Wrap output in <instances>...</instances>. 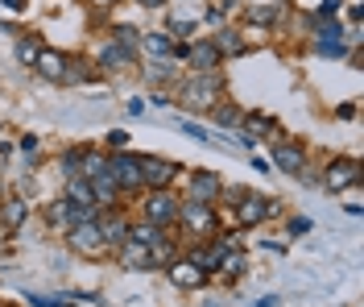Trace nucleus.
<instances>
[{
  "label": "nucleus",
  "mask_w": 364,
  "mask_h": 307,
  "mask_svg": "<svg viewBox=\"0 0 364 307\" xmlns=\"http://www.w3.org/2000/svg\"><path fill=\"white\" fill-rule=\"evenodd\" d=\"M220 92H224V79L215 71H199L191 83H182V104L195 108V113H203V108H211L220 100Z\"/></svg>",
  "instance_id": "f257e3e1"
},
{
  "label": "nucleus",
  "mask_w": 364,
  "mask_h": 307,
  "mask_svg": "<svg viewBox=\"0 0 364 307\" xmlns=\"http://www.w3.org/2000/svg\"><path fill=\"white\" fill-rule=\"evenodd\" d=\"M174 224H182L191 236H211L215 233V212L203 199H178V220Z\"/></svg>",
  "instance_id": "f03ea898"
},
{
  "label": "nucleus",
  "mask_w": 364,
  "mask_h": 307,
  "mask_svg": "<svg viewBox=\"0 0 364 307\" xmlns=\"http://www.w3.org/2000/svg\"><path fill=\"white\" fill-rule=\"evenodd\" d=\"M232 208H236V224H240V229H257L261 220L273 216V199L269 195H257V191H245Z\"/></svg>",
  "instance_id": "7ed1b4c3"
},
{
  "label": "nucleus",
  "mask_w": 364,
  "mask_h": 307,
  "mask_svg": "<svg viewBox=\"0 0 364 307\" xmlns=\"http://www.w3.org/2000/svg\"><path fill=\"white\" fill-rule=\"evenodd\" d=\"M67 241H70V249H75L79 258H104V254H108V245H104V236H100V229H95V220L67 229Z\"/></svg>",
  "instance_id": "20e7f679"
},
{
  "label": "nucleus",
  "mask_w": 364,
  "mask_h": 307,
  "mask_svg": "<svg viewBox=\"0 0 364 307\" xmlns=\"http://www.w3.org/2000/svg\"><path fill=\"white\" fill-rule=\"evenodd\" d=\"M145 220H149L154 229H170V224L178 220V199H174L166 187H158L149 199H145Z\"/></svg>",
  "instance_id": "39448f33"
},
{
  "label": "nucleus",
  "mask_w": 364,
  "mask_h": 307,
  "mask_svg": "<svg viewBox=\"0 0 364 307\" xmlns=\"http://www.w3.org/2000/svg\"><path fill=\"white\" fill-rule=\"evenodd\" d=\"M174 175H178V162H170V158H154V154L141 158V187H170Z\"/></svg>",
  "instance_id": "423d86ee"
},
{
  "label": "nucleus",
  "mask_w": 364,
  "mask_h": 307,
  "mask_svg": "<svg viewBox=\"0 0 364 307\" xmlns=\"http://www.w3.org/2000/svg\"><path fill=\"white\" fill-rule=\"evenodd\" d=\"M356 183H360L356 158H331L327 170H323V187L327 191H343V187H356Z\"/></svg>",
  "instance_id": "0eeeda50"
},
{
  "label": "nucleus",
  "mask_w": 364,
  "mask_h": 307,
  "mask_svg": "<svg viewBox=\"0 0 364 307\" xmlns=\"http://www.w3.org/2000/svg\"><path fill=\"white\" fill-rule=\"evenodd\" d=\"M95 229H100V236H104L108 249H120L124 236H129V220H124V212H116V204H112V208L95 212Z\"/></svg>",
  "instance_id": "6e6552de"
},
{
  "label": "nucleus",
  "mask_w": 364,
  "mask_h": 307,
  "mask_svg": "<svg viewBox=\"0 0 364 307\" xmlns=\"http://www.w3.org/2000/svg\"><path fill=\"white\" fill-rule=\"evenodd\" d=\"M273 166L282 170V175H290V179H302L306 175V150L294 142H277L273 145Z\"/></svg>",
  "instance_id": "1a4fd4ad"
},
{
  "label": "nucleus",
  "mask_w": 364,
  "mask_h": 307,
  "mask_svg": "<svg viewBox=\"0 0 364 307\" xmlns=\"http://www.w3.org/2000/svg\"><path fill=\"white\" fill-rule=\"evenodd\" d=\"M166 270H170V283H174V286H182V291H195V286H203L207 279H211V274H207V270H203V266H199L195 258L170 261Z\"/></svg>",
  "instance_id": "9d476101"
},
{
  "label": "nucleus",
  "mask_w": 364,
  "mask_h": 307,
  "mask_svg": "<svg viewBox=\"0 0 364 307\" xmlns=\"http://www.w3.org/2000/svg\"><path fill=\"white\" fill-rule=\"evenodd\" d=\"M108 166H112V179L120 191L141 187V158L136 154H116V158H108Z\"/></svg>",
  "instance_id": "9b49d317"
},
{
  "label": "nucleus",
  "mask_w": 364,
  "mask_h": 307,
  "mask_svg": "<svg viewBox=\"0 0 364 307\" xmlns=\"http://www.w3.org/2000/svg\"><path fill=\"white\" fill-rule=\"evenodd\" d=\"M191 199H203V204H215L220 195H224V179L215 175V170H195V179H191Z\"/></svg>",
  "instance_id": "f8f14e48"
},
{
  "label": "nucleus",
  "mask_w": 364,
  "mask_h": 307,
  "mask_svg": "<svg viewBox=\"0 0 364 307\" xmlns=\"http://www.w3.org/2000/svg\"><path fill=\"white\" fill-rule=\"evenodd\" d=\"M25 220H29V204H25L21 195H9V199L0 204V229H4V233H21Z\"/></svg>",
  "instance_id": "ddd939ff"
},
{
  "label": "nucleus",
  "mask_w": 364,
  "mask_h": 307,
  "mask_svg": "<svg viewBox=\"0 0 364 307\" xmlns=\"http://www.w3.org/2000/svg\"><path fill=\"white\" fill-rule=\"evenodd\" d=\"M120 266H124V270H154L149 245H145V241H133V236H124V245H120Z\"/></svg>",
  "instance_id": "4468645a"
},
{
  "label": "nucleus",
  "mask_w": 364,
  "mask_h": 307,
  "mask_svg": "<svg viewBox=\"0 0 364 307\" xmlns=\"http://www.w3.org/2000/svg\"><path fill=\"white\" fill-rule=\"evenodd\" d=\"M33 67H38V75H42V79H50V83H63V67H67V54H63V50L42 46V50H38V58H33Z\"/></svg>",
  "instance_id": "2eb2a0df"
},
{
  "label": "nucleus",
  "mask_w": 364,
  "mask_h": 307,
  "mask_svg": "<svg viewBox=\"0 0 364 307\" xmlns=\"http://www.w3.org/2000/svg\"><path fill=\"white\" fill-rule=\"evenodd\" d=\"M133 50L120 46V42H104V50H100V58H95V67H108V71H124V67H133Z\"/></svg>",
  "instance_id": "dca6fc26"
},
{
  "label": "nucleus",
  "mask_w": 364,
  "mask_h": 307,
  "mask_svg": "<svg viewBox=\"0 0 364 307\" xmlns=\"http://www.w3.org/2000/svg\"><path fill=\"white\" fill-rule=\"evenodd\" d=\"M186 58H191L195 71H215L220 67V50L211 46V42H191L186 46Z\"/></svg>",
  "instance_id": "f3484780"
},
{
  "label": "nucleus",
  "mask_w": 364,
  "mask_h": 307,
  "mask_svg": "<svg viewBox=\"0 0 364 307\" xmlns=\"http://www.w3.org/2000/svg\"><path fill=\"white\" fill-rule=\"evenodd\" d=\"M63 199L75 204V208H100V204H95V195H91V183L83 179V175L67 179V195H63Z\"/></svg>",
  "instance_id": "a211bd4d"
},
{
  "label": "nucleus",
  "mask_w": 364,
  "mask_h": 307,
  "mask_svg": "<svg viewBox=\"0 0 364 307\" xmlns=\"http://www.w3.org/2000/svg\"><path fill=\"white\" fill-rule=\"evenodd\" d=\"M100 75V67L91 63V58H67V67H63V83H87V79H95Z\"/></svg>",
  "instance_id": "6ab92c4d"
},
{
  "label": "nucleus",
  "mask_w": 364,
  "mask_h": 307,
  "mask_svg": "<svg viewBox=\"0 0 364 307\" xmlns=\"http://www.w3.org/2000/svg\"><path fill=\"white\" fill-rule=\"evenodd\" d=\"M240 125H245V137H249V142H261V137H269L273 117H265V113H249V117H240Z\"/></svg>",
  "instance_id": "aec40b11"
},
{
  "label": "nucleus",
  "mask_w": 364,
  "mask_h": 307,
  "mask_svg": "<svg viewBox=\"0 0 364 307\" xmlns=\"http://www.w3.org/2000/svg\"><path fill=\"white\" fill-rule=\"evenodd\" d=\"M211 46L220 50V58H224V54H240V50H245V42H240L232 29H220V33L211 38Z\"/></svg>",
  "instance_id": "412c9836"
},
{
  "label": "nucleus",
  "mask_w": 364,
  "mask_h": 307,
  "mask_svg": "<svg viewBox=\"0 0 364 307\" xmlns=\"http://www.w3.org/2000/svg\"><path fill=\"white\" fill-rule=\"evenodd\" d=\"M141 46L149 50V54H174V38L170 33H145Z\"/></svg>",
  "instance_id": "4be33fe9"
},
{
  "label": "nucleus",
  "mask_w": 364,
  "mask_h": 307,
  "mask_svg": "<svg viewBox=\"0 0 364 307\" xmlns=\"http://www.w3.org/2000/svg\"><path fill=\"white\" fill-rule=\"evenodd\" d=\"M211 117H215V125H224V129H232V125H240V108L236 104H211Z\"/></svg>",
  "instance_id": "5701e85b"
},
{
  "label": "nucleus",
  "mask_w": 364,
  "mask_h": 307,
  "mask_svg": "<svg viewBox=\"0 0 364 307\" xmlns=\"http://www.w3.org/2000/svg\"><path fill=\"white\" fill-rule=\"evenodd\" d=\"M112 42H120V46H129L136 54V46H141V33H136L133 25H116L112 29Z\"/></svg>",
  "instance_id": "b1692460"
},
{
  "label": "nucleus",
  "mask_w": 364,
  "mask_h": 307,
  "mask_svg": "<svg viewBox=\"0 0 364 307\" xmlns=\"http://www.w3.org/2000/svg\"><path fill=\"white\" fill-rule=\"evenodd\" d=\"M38 50H42V42H38V33H29V38H21V46H17V58H21L25 67H33Z\"/></svg>",
  "instance_id": "393cba45"
},
{
  "label": "nucleus",
  "mask_w": 364,
  "mask_h": 307,
  "mask_svg": "<svg viewBox=\"0 0 364 307\" xmlns=\"http://www.w3.org/2000/svg\"><path fill=\"white\" fill-rule=\"evenodd\" d=\"M79 170H83V150H67V154H63V175L75 179Z\"/></svg>",
  "instance_id": "a878e982"
},
{
  "label": "nucleus",
  "mask_w": 364,
  "mask_h": 307,
  "mask_svg": "<svg viewBox=\"0 0 364 307\" xmlns=\"http://www.w3.org/2000/svg\"><path fill=\"white\" fill-rule=\"evenodd\" d=\"M257 25H273V21H282V4H269V9H252L249 13Z\"/></svg>",
  "instance_id": "bb28decb"
},
{
  "label": "nucleus",
  "mask_w": 364,
  "mask_h": 307,
  "mask_svg": "<svg viewBox=\"0 0 364 307\" xmlns=\"http://www.w3.org/2000/svg\"><path fill=\"white\" fill-rule=\"evenodd\" d=\"M50 224H54V229H58V233H67L70 224H67V204H63V199H58V204H50Z\"/></svg>",
  "instance_id": "cd10ccee"
},
{
  "label": "nucleus",
  "mask_w": 364,
  "mask_h": 307,
  "mask_svg": "<svg viewBox=\"0 0 364 307\" xmlns=\"http://www.w3.org/2000/svg\"><path fill=\"white\" fill-rule=\"evenodd\" d=\"M245 266H249V258H245V254H240V249H236V254H232V249H228V254H224V270H228V279H232V274H240V270H245Z\"/></svg>",
  "instance_id": "c85d7f7f"
},
{
  "label": "nucleus",
  "mask_w": 364,
  "mask_h": 307,
  "mask_svg": "<svg viewBox=\"0 0 364 307\" xmlns=\"http://www.w3.org/2000/svg\"><path fill=\"white\" fill-rule=\"evenodd\" d=\"M340 4H343V0H323L311 17H315V21H331V17H340Z\"/></svg>",
  "instance_id": "c756f323"
},
{
  "label": "nucleus",
  "mask_w": 364,
  "mask_h": 307,
  "mask_svg": "<svg viewBox=\"0 0 364 307\" xmlns=\"http://www.w3.org/2000/svg\"><path fill=\"white\" fill-rule=\"evenodd\" d=\"M311 229H315V224H311V216H294V220H290V233H294V236H306Z\"/></svg>",
  "instance_id": "7c9ffc66"
},
{
  "label": "nucleus",
  "mask_w": 364,
  "mask_h": 307,
  "mask_svg": "<svg viewBox=\"0 0 364 307\" xmlns=\"http://www.w3.org/2000/svg\"><path fill=\"white\" fill-rule=\"evenodd\" d=\"M170 33H178V38H191V33H195V21H170Z\"/></svg>",
  "instance_id": "2f4dec72"
},
{
  "label": "nucleus",
  "mask_w": 364,
  "mask_h": 307,
  "mask_svg": "<svg viewBox=\"0 0 364 307\" xmlns=\"http://www.w3.org/2000/svg\"><path fill=\"white\" fill-rule=\"evenodd\" d=\"M108 145H112V150H124V145H129V133H124V129H112V133H108Z\"/></svg>",
  "instance_id": "473e14b6"
},
{
  "label": "nucleus",
  "mask_w": 364,
  "mask_h": 307,
  "mask_svg": "<svg viewBox=\"0 0 364 307\" xmlns=\"http://www.w3.org/2000/svg\"><path fill=\"white\" fill-rule=\"evenodd\" d=\"M336 117H340V120H352V117H356V104H343V108L336 113Z\"/></svg>",
  "instance_id": "72a5a7b5"
},
{
  "label": "nucleus",
  "mask_w": 364,
  "mask_h": 307,
  "mask_svg": "<svg viewBox=\"0 0 364 307\" xmlns=\"http://www.w3.org/2000/svg\"><path fill=\"white\" fill-rule=\"evenodd\" d=\"M21 150L25 154H38V137H21Z\"/></svg>",
  "instance_id": "f704fd0d"
},
{
  "label": "nucleus",
  "mask_w": 364,
  "mask_h": 307,
  "mask_svg": "<svg viewBox=\"0 0 364 307\" xmlns=\"http://www.w3.org/2000/svg\"><path fill=\"white\" fill-rule=\"evenodd\" d=\"M4 9H13V13H21V9H25V0H4Z\"/></svg>",
  "instance_id": "c9c22d12"
},
{
  "label": "nucleus",
  "mask_w": 364,
  "mask_h": 307,
  "mask_svg": "<svg viewBox=\"0 0 364 307\" xmlns=\"http://www.w3.org/2000/svg\"><path fill=\"white\" fill-rule=\"evenodd\" d=\"M252 307H282V303H277V299H273V295H269V299H257V303H252Z\"/></svg>",
  "instance_id": "e433bc0d"
},
{
  "label": "nucleus",
  "mask_w": 364,
  "mask_h": 307,
  "mask_svg": "<svg viewBox=\"0 0 364 307\" xmlns=\"http://www.w3.org/2000/svg\"><path fill=\"white\" fill-rule=\"evenodd\" d=\"M136 4H145V9H161L166 0H136Z\"/></svg>",
  "instance_id": "4c0bfd02"
},
{
  "label": "nucleus",
  "mask_w": 364,
  "mask_h": 307,
  "mask_svg": "<svg viewBox=\"0 0 364 307\" xmlns=\"http://www.w3.org/2000/svg\"><path fill=\"white\" fill-rule=\"evenodd\" d=\"M203 307H215V303H203Z\"/></svg>",
  "instance_id": "58836bf2"
},
{
  "label": "nucleus",
  "mask_w": 364,
  "mask_h": 307,
  "mask_svg": "<svg viewBox=\"0 0 364 307\" xmlns=\"http://www.w3.org/2000/svg\"><path fill=\"white\" fill-rule=\"evenodd\" d=\"M104 4H112V0H104Z\"/></svg>",
  "instance_id": "ea45409f"
}]
</instances>
